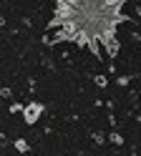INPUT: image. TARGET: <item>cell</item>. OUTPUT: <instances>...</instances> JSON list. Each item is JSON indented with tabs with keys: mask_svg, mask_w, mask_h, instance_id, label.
I'll return each mask as SVG.
<instances>
[{
	"mask_svg": "<svg viewBox=\"0 0 141 156\" xmlns=\"http://www.w3.org/2000/svg\"><path fill=\"white\" fill-rule=\"evenodd\" d=\"M111 141H114V144H124V139H121L118 133H111Z\"/></svg>",
	"mask_w": 141,
	"mask_h": 156,
	"instance_id": "5",
	"label": "cell"
},
{
	"mask_svg": "<svg viewBox=\"0 0 141 156\" xmlns=\"http://www.w3.org/2000/svg\"><path fill=\"white\" fill-rule=\"evenodd\" d=\"M56 13L45 25V30H58L50 45L56 43H76L81 48H88L101 61V48L106 53L118 58L121 43H118V25L134 23V18L124 15V5L128 0H111V3H98V0H53Z\"/></svg>",
	"mask_w": 141,
	"mask_h": 156,
	"instance_id": "1",
	"label": "cell"
},
{
	"mask_svg": "<svg viewBox=\"0 0 141 156\" xmlns=\"http://www.w3.org/2000/svg\"><path fill=\"white\" fill-rule=\"evenodd\" d=\"M43 111H45V103H28V106H23V121L28 123V126H33V123H38V119L43 116Z\"/></svg>",
	"mask_w": 141,
	"mask_h": 156,
	"instance_id": "2",
	"label": "cell"
},
{
	"mask_svg": "<svg viewBox=\"0 0 141 156\" xmlns=\"http://www.w3.org/2000/svg\"><path fill=\"white\" fill-rule=\"evenodd\" d=\"M96 83H98V88H106V78H103V76H98Z\"/></svg>",
	"mask_w": 141,
	"mask_h": 156,
	"instance_id": "4",
	"label": "cell"
},
{
	"mask_svg": "<svg viewBox=\"0 0 141 156\" xmlns=\"http://www.w3.org/2000/svg\"><path fill=\"white\" fill-rule=\"evenodd\" d=\"M15 151H20V154H28V151H30L28 141H25V139H15Z\"/></svg>",
	"mask_w": 141,
	"mask_h": 156,
	"instance_id": "3",
	"label": "cell"
}]
</instances>
